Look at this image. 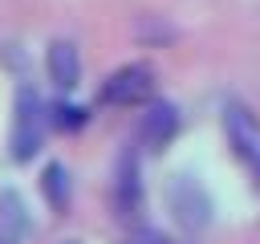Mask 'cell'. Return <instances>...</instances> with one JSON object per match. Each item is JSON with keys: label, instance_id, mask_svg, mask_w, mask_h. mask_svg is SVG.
<instances>
[{"label": "cell", "instance_id": "1", "mask_svg": "<svg viewBox=\"0 0 260 244\" xmlns=\"http://www.w3.org/2000/svg\"><path fill=\"white\" fill-rule=\"evenodd\" d=\"M45 130H49V106L41 102L37 89L20 85L16 89V110H12V134H8L12 159L16 163H28L45 146Z\"/></svg>", "mask_w": 260, "mask_h": 244}, {"label": "cell", "instance_id": "2", "mask_svg": "<svg viewBox=\"0 0 260 244\" xmlns=\"http://www.w3.org/2000/svg\"><path fill=\"white\" fill-rule=\"evenodd\" d=\"M223 134H228L232 155L252 175V183H260V118L244 102H228L223 106Z\"/></svg>", "mask_w": 260, "mask_h": 244}, {"label": "cell", "instance_id": "3", "mask_svg": "<svg viewBox=\"0 0 260 244\" xmlns=\"http://www.w3.org/2000/svg\"><path fill=\"white\" fill-rule=\"evenodd\" d=\"M154 94V69L142 61H130L122 69H114L102 81V102L106 106H142Z\"/></svg>", "mask_w": 260, "mask_h": 244}, {"label": "cell", "instance_id": "4", "mask_svg": "<svg viewBox=\"0 0 260 244\" xmlns=\"http://www.w3.org/2000/svg\"><path fill=\"white\" fill-rule=\"evenodd\" d=\"M167 203H171V216H175L187 232H203V228L211 224V199H207V191H203L191 175H175V179H171Z\"/></svg>", "mask_w": 260, "mask_h": 244}, {"label": "cell", "instance_id": "5", "mask_svg": "<svg viewBox=\"0 0 260 244\" xmlns=\"http://www.w3.org/2000/svg\"><path fill=\"white\" fill-rule=\"evenodd\" d=\"M175 134H179V110H175L171 102H150V106H146V114L138 118L134 142H138L146 155H154V150H162Z\"/></svg>", "mask_w": 260, "mask_h": 244}, {"label": "cell", "instance_id": "6", "mask_svg": "<svg viewBox=\"0 0 260 244\" xmlns=\"http://www.w3.org/2000/svg\"><path fill=\"white\" fill-rule=\"evenodd\" d=\"M45 69H49V81L61 89H77V81H81V57L69 41H53L45 49Z\"/></svg>", "mask_w": 260, "mask_h": 244}, {"label": "cell", "instance_id": "7", "mask_svg": "<svg viewBox=\"0 0 260 244\" xmlns=\"http://www.w3.org/2000/svg\"><path fill=\"white\" fill-rule=\"evenodd\" d=\"M28 236V211L16 191L0 195V244H24Z\"/></svg>", "mask_w": 260, "mask_h": 244}, {"label": "cell", "instance_id": "8", "mask_svg": "<svg viewBox=\"0 0 260 244\" xmlns=\"http://www.w3.org/2000/svg\"><path fill=\"white\" fill-rule=\"evenodd\" d=\"M41 191H45L49 207H57V211L69 207V171H65V163H49L41 171Z\"/></svg>", "mask_w": 260, "mask_h": 244}, {"label": "cell", "instance_id": "9", "mask_svg": "<svg viewBox=\"0 0 260 244\" xmlns=\"http://www.w3.org/2000/svg\"><path fill=\"white\" fill-rule=\"evenodd\" d=\"M138 203H142V187H138V175H134V163H130V171L122 167V175H118V211L134 216Z\"/></svg>", "mask_w": 260, "mask_h": 244}, {"label": "cell", "instance_id": "10", "mask_svg": "<svg viewBox=\"0 0 260 244\" xmlns=\"http://www.w3.org/2000/svg\"><path fill=\"white\" fill-rule=\"evenodd\" d=\"M53 114H57L53 122H57L61 130H77V126L85 122V110H81V106H65V102H61V106H53Z\"/></svg>", "mask_w": 260, "mask_h": 244}, {"label": "cell", "instance_id": "11", "mask_svg": "<svg viewBox=\"0 0 260 244\" xmlns=\"http://www.w3.org/2000/svg\"><path fill=\"white\" fill-rule=\"evenodd\" d=\"M126 244H179V240H167V236H130Z\"/></svg>", "mask_w": 260, "mask_h": 244}, {"label": "cell", "instance_id": "12", "mask_svg": "<svg viewBox=\"0 0 260 244\" xmlns=\"http://www.w3.org/2000/svg\"><path fill=\"white\" fill-rule=\"evenodd\" d=\"M65 244H77V240H65Z\"/></svg>", "mask_w": 260, "mask_h": 244}]
</instances>
